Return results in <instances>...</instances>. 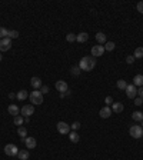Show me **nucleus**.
<instances>
[{"mask_svg": "<svg viewBox=\"0 0 143 160\" xmlns=\"http://www.w3.org/2000/svg\"><path fill=\"white\" fill-rule=\"evenodd\" d=\"M96 66V59L93 56H83V59L80 60L79 67L83 72H92Z\"/></svg>", "mask_w": 143, "mask_h": 160, "instance_id": "nucleus-1", "label": "nucleus"}, {"mask_svg": "<svg viewBox=\"0 0 143 160\" xmlns=\"http://www.w3.org/2000/svg\"><path fill=\"white\" fill-rule=\"evenodd\" d=\"M29 99H30V103L32 104H42L43 103V95L40 93V90H34L29 95Z\"/></svg>", "mask_w": 143, "mask_h": 160, "instance_id": "nucleus-2", "label": "nucleus"}, {"mask_svg": "<svg viewBox=\"0 0 143 160\" xmlns=\"http://www.w3.org/2000/svg\"><path fill=\"white\" fill-rule=\"evenodd\" d=\"M129 133H130V136L133 139H140L143 136V127L142 126H130Z\"/></svg>", "mask_w": 143, "mask_h": 160, "instance_id": "nucleus-3", "label": "nucleus"}, {"mask_svg": "<svg viewBox=\"0 0 143 160\" xmlns=\"http://www.w3.org/2000/svg\"><path fill=\"white\" fill-rule=\"evenodd\" d=\"M57 132L60 135H69L70 133V126L66 121H59L57 123Z\"/></svg>", "mask_w": 143, "mask_h": 160, "instance_id": "nucleus-4", "label": "nucleus"}, {"mask_svg": "<svg viewBox=\"0 0 143 160\" xmlns=\"http://www.w3.org/2000/svg\"><path fill=\"white\" fill-rule=\"evenodd\" d=\"M20 112L23 114V117H30L33 113H34V106H33V104H26V106L22 107Z\"/></svg>", "mask_w": 143, "mask_h": 160, "instance_id": "nucleus-5", "label": "nucleus"}, {"mask_svg": "<svg viewBox=\"0 0 143 160\" xmlns=\"http://www.w3.org/2000/svg\"><path fill=\"white\" fill-rule=\"evenodd\" d=\"M4 153L7 156H17L19 149H17V146H15V144H6L4 146Z\"/></svg>", "mask_w": 143, "mask_h": 160, "instance_id": "nucleus-6", "label": "nucleus"}, {"mask_svg": "<svg viewBox=\"0 0 143 160\" xmlns=\"http://www.w3.org/2000/svg\"><path fill=\"white\" fill-rule=\"evenodd\" d=\"M125 92H126V96L129 97V99H135V97L137 96V89H136V86H133V84H127V87L125 89Z\"/></svg>", "mask_w": 143, "mask_h": 160, "instance_id": "nucleus-7", "label": "nucleus"}, {"mask_svg": "<svg viewBox=\"0 0 143 160\" xmlns=\"http://www.w3.org/2000/svg\"><path fill=\"white\" fill-rule=\"evenodd\" d=\"M10 47H12V40L9 37L0 39V52H7Z\"/></svg>", "mask_w": 143, "mask_h": 160, "instance_id": "nucleus-8", "label": "nucleus"}, {"mask_svg": "<svg viewBox=\"0 0 143 160\" xmlns=\"http://www.w3.org/2000/svg\"><path fill=\"white\" fill-rule=\"evenodd\" d=\"M104 52H106V50H104V46L97 44V46H93V47H92V56L93 57H100Z\"/></svg>", "mask_w": 143, "mask_h": 160, "instance_id": "nucleus-9", "label": "nucleus"}, {"mask_svg": "<svg viewBox=\"0 0 143 160\" xmlns=\"http://www.w3.org/2000/svg\"><path fill=\"white\" fill-rule=\"evenodd\" d=\"M55 86H56V89H57V92H60V93H64V92L69 90V86H67V83H66L64 80H57Z\"/></svg>", "mask_w": 143, "mask_h": 160, "instance_id": "nucleus-10", "label": "nucleus"}, {"mask_svg": "<svg viewBox=\"0 0 143 160\" xmlns=\"http://www.w3.org/2000/svg\"><path fill=\"white\" fill-rule=\"evenodd\" d=\"M22 142L26 144V147H27V149H34V147H36V144H37V142H36V139H34V137H24V139H22Z\"/></svg>", "mask_w": 143, "mask_h": 160, "instance_id": "nucleus-11", "label": "nucleus"}, {"mask_svg": "<svg viewBox=\"0 0 143 160\" xmlns=\"http://www.w3.org/2000/svg\"><path fill=\"white\" fill-rule=\"evenodd\" d=\"M99 116L102 117V119H109L112 116V109L109 106H104L103 109H100V112H99Z\"/></svg>", "mask_w": 143, "mask_h": 160, "instance_id": "nucleus-12", "label": "nucleus"}, {"mask_svg": "<svg viewBox=\"0 0 143 160\" xmlns=\"http://www.w3.org/2000/svg\"><path fill=\"white\" fill-rule=\"evenodd\" d=\"M30 84H32V87L34 89V90H40V87L43 86V83H42V80L39 79V77H32L30 79Z\"/></svg>", "mask_w": 143, "mask_h": 160, "instance_id": "nucleus-13", "label": "nucleus"}, {"mask_svg": "<svg viewBox=\"0 0 143 160\" xmlns=\"http://www.w3.org/2000/svg\"><path fill=\"white\" fill-rule=\"evenodd\" d=\"M133 86L142 87L143 86V74H136L135 77H133Z\"/></svg>", "mask_w": 143, "mask_h": 160, "instance_id": "nucleus-14", "label": "nucleus"}, {"mask_svg": "<svg viewBox=\"0 0 143 160\" xmlns=\"http://www.w3.org/2000/svg\"><path fill=\"white\" fill-rule=\"evenodd\" d=\"M7 112H9V114H12L13 117H16V116H19V107H17L16 104H10L7 107Z\"/></svg>", "mask_w": 143, "mask_h": 160, "instance_id": "nucleus-15", "label": "nucleus"}, {"mask_svg": "<svg viewBox=\"0 0 143 160\" xmlns=\"http://www.w3.org/2000/svg\"><path fill=\"white\" fill-rule=\"evenodd\" d=\"M88 40H89V34L86 32H82L79 34H76V41H79V43H85Z\"/></svg>", "mask_w": 143, "mask_h": 160, "instance_id": "nucleus-16", "label": "nucleus"}, {"mask_svg": "<svg viewBox=\"0 0 143 160\" xmlns=\"http://www.w3.org/2000/svg\"><path fill=\"white\" fill-rule=\"evenodd\" d=\"M123 104L120 103V102H116V103H113L112 104V112H115V113H122L123 112Z\"/></svg>", "mask_w": 143, "mask_h": 160, "instance_id": "nucleus-17", "label": "nucleus"}, {"mask_svg": "<svg viewBox=\"0 0 143 160\" xmlns=\"http://www.w3.org/2000/svg\"><path fill=\"white\" fill-rule=\"evenodd\" d=\"M69 139H70L72 143H79L80 136L77 135V133H76V132H73V130H72L70 133H69Z\"/></svg>", "mask_w": 143, "mask_h": 160, "instance_id": "nucleus-18", "label": "nucleus"}, {"mask_svg": "<svg viewBox=\"0 0 143 160\" xmlns=\"http://www.w3.org/2000/svg\"><path fill=\"white\" fill-rule=\"evenodd\" d=\"M17 157L20 160H27L29 157H30V153L27 152V150H19V153H17Z\"/></svg>", "mask_w": 143, "mask_h": 160, "instance_id": "nucleus-19", "label": "nucleus"}, {"mask_svg": "<svg viewBox=\"0 0 143 160\" xmlns=\"http://www.w3.org/2000/svg\"><path fill=\"white\" fill-rule=\"evenodd\" d=\"M96 40H97V43L99 44H103V43H106V34L102 32L96 33Z\"/></svg>", "mask_w": 143, "mask_h": 160, "instance_id": "nucleus-20", "label": "nucleus"}, {"mask_svg": "<svg viewBox=\"0 0 143 160\" xmlns=\"http://www.w3.org/2000/svg\"><path fill=\"white\" fill-rule=\"evenodd\" d=\"M17 135L22 137V139L27 137V130H26V127H24V126H19V129H17Z\"/></svg>", "mask_w": 143, "mask_h": 160, "instance_id": "nucleus-21", "label": "nucleus"}, {"mask_svg": "<svg viewBox=\"0 0 143 160\" xmlns=\"http://www.w3.org/2000/svg\"><path fill=\"white\" fill-rule=\"evenodd\" d=\"M132 119L135 120V121H143V113L142 112H133Z\"/></svg>", "mask_w": 143, "mask_h": 160, "instance_id": "nucleus-22", "label": "nucleus"}, {"mask_svg": "<svg viewBox=\"0 0 143 160\" xmlns=\"http://www.w3.org/2000/svg\"><path fill=\"white\" fill-rule=\"evenodd\" d=\"M16 97L19 99V100H26V99L29 97V95H27V92H26V90H20V92H17Z\"/></svg>", "mask_w": 143, "mask_h": 160, "instance_id": "nucleus-23", "label": "nucleus"}, {"mask_svg": "<svg viewBox=\"0 0 143 160\" xmlns=\"http://www.w3.org/2000/svg\"><path fill=\"white\" fill-rule=\"evenodd\" d=\"M133 57H135V59H142V57H143V47H137V49H136Z\"/></svg>", "mask_w": 143, "mask_h": 160, "instance_id": "nucleus-24", "label": "nucleus"}, {"mask_svg": "<svg viewBox=\"0 0 143 160\" xmlns=\"http://www.w3.org/2000/svg\"><path fill=\"white\" fill-rule=\"evenodd\" d=\"M13 121H15V124H16V126H22V124L24 123V117H23V116H16V117L13 119Z\"/></svg>", "mask_w": 143, "mask_h": 160, "instance_id": "nucleus-25", "label": "nucleus"}, {"mask_svg": "<svg viewBox=\"0 0 143 160\" xmlns=\"http://www.w3.org/2000/svg\"><path fill=\"white\" fill-rule=\"evenodd\" d=\"M115 47H116V44H115L113 41H106L104 50H107V52H112V50H115Z\"/></svg>", "mask_w": 143, "mask_h": 160, "instance_id": "nucleus-26", "label": "nucleus"}, {"mask_svg": "<svg viewBox=\"0 0 143 160\" xmlns=\"http://www.w3.org/2000/svg\"><path fill=\"white\" fill-rule=\"evenodd\" d=\"M80 72H82V70H80V67H79V66H73V67L70 69V73L73 74V76H79Z\"/></svg>", "mask_w": 143, "mask_h": 160, "instance_id": "nucleus-27", "label": "nucleus"}, {"mask_svg": "<svg viewBox=\"0 0 143 160\" xmlns=\"http://www.w3.org/2000/svg\"><path fill=\"white\" fill-rule=\"evenodd\" d=\"M9 39L12 40V39H17L19 37V32L17 30H9V36H7Z\"/></svg>", "mask_w": 143, "mask_h": 160, "instance_id": "nucleus-28", "label": "nucleus"}, {"mask_svg": "<svg viewBox=\"0 0 143 160\" xmlns=\"http://www.w3.org/2000/svg\"><path fill=\"white\" fill-rule=\"evenodd\" d=\"M126 87H127L126 80H117V89H120V90H125Z\"/></svg>", "mask_w": 143, "mask_h": 160, "instance_id": "nucleus-29", "label": "nucleus"}, {"mask_svg": "<svg viewBox=\"0 0 143 160\" xmlns=\"http://www.w3.org/2000/svg\"><path fill=\"white\" fill-rule=\"evenodd\" d=\"M9 36V30L6 27H0V39H4Z\"/></svg>", "mask_w": 143, "mask_h": 160, "instance_id": "nucleus-30", "label": "nucleus"}, {"mask_svg": "<svg viewBox=\"0 0 143 160\" xmlns=\"http://www.w3.org/2000/svg\"><path fill=\"white\" fill-rule=\"evenodd\" d=\"M66 40H67L69 43H73V41H76V34H74V33H69V34L66 36Z\"/></svg>", "mask_w": 143, "mask_h": 160, "instance_id": "nucleus-31", "label": "nucleus"}, {"mask_svg": "<svg viewBox=\"0 0 143 160\" xmlns=\"http://www.w3.org/2000/svg\"><path fill=\"white\" fill-rule=\"evenodd\" d=\"M80 126H82V124H80V121H74V123H72V130H73V132H76V130H79V129H80Z\"/></svg>", "mask_w": 143, "mask_h": 160, "instance_id": "nucleus-32", "label": "nucleus"}, {"mask_svg": "<svg viewBox=\"0 0 143 160\" xmlns=\"http://www.w3.org/2000/svg\"><path fill=\"white\" fill-rule=\"evenodd\" d=\"M40 93H42V95H46V93H49V87L43 84V86L40 87Z\"/></svg>", "mask_w": 143, "mask_h": 160, "instance_id": "nucleus-33", "label": "nucleus"}, {"mask_svg": "<svg viewBox=\"0 0 143 160\" xmlns=\"http://www.w3.org/2000/svg\"><path fill=\"white\" fill-rule=\"evenodd\" d=\"M104 103H106V106H110V104H113V99L110 96H107L104 99Z\"/></svg>", "mask_w": 143, "mask_h": 160, "instance_id": "nucleus-34", "label": "nucleus"}, {"mask_svg": "<svg viewBox=\"0 0 143 160\" xmlns=\"http://www.w3.org/2000/svg\"><path fill=\"white\" fill-rule=\"evenodd\" d=\"M135 104H136V106H140V104H143V99H142V97H135Z\"/></svg>", "mask_w": 143, "mask_h": 160, "instance_id": "nucleus-35", "label": "nucleus"}, {"mask_svg": "<svg viewBox=\"0 0 143 160\" xmlns=\"http://www.w3.org/2000/svg\"><path fill=\"white\" fill-rule=\"evenodd\" d=\"M133 62H135V57H133V56H127L126 57V63L127 64H132Z\"/></svg>", "mask_w": 143, "mask_h": 160, "instance_id": "nucleus-36", "label": "nucleus"}, {"mask_svg": "<svg viewBox=\"0 0 143 160\" xmlns=\"http://www.w3.org/2000/svg\"><path fill=\"white\" fill-rule=\"evenodd\" d=\"M137 12H140L143 15V1H139L137 3Z\"/></svg>", "mask_w": 143, "mask_h": 160, "instance_id": "nucleus-37", "label": "nucleus"}, {"mask_svg": "<svg viewBox=\"0 0 143 160\" xmlns=\"http://www.w3.org/2000/svg\"><path fill=\"white\" fill-rule=\"evenodd\" d=\"M72 95V92L70 90H67V92H64V93H60V97L63 99V97H66V96H70Z\"/></svg>", "mask_w": 143, "mask_h": 160, "instance_id": "nucleus-38", "label": "nucleus"}, {"mask_svg": "<svg viewBox=\"0 0 143 160\" xmlns=\"http://www.w3.org/2000/svg\"><path fill=\"white\" fill-rule=\"evenodd\" d=\"M137 96H139V97H142V99H143V86H142V87H139V89H137Z\"/></svg>", "mask_w": 143, "mask_h": 160, "instance_id": "nucleus-39", "label": "nucleus"}, {"mask_svg": "<svg viewBox=\"0 0 143 160\" xmlns=\"http://www.w3.org/2000/svg\"><path fill=\"white\" fill-rule=\"evenodd\" d=\"M1 59H3V56H1V53H0V62H1Z\"/></svg>", "mask_w": 143, "mask_h": 160, "instance_id": "nucleus-40", "label": "nucleus"}, {"mask_svg": "<svg viewBox=\"0 0 143 160\" xmlns=\"http://www.w3.org/2000/svg\"><path fill=\"white\" fill-rule=\"evenodd\" d=\"M142 127H143V121H142Z\"/></svg>", "mask_w": 143, "mask_h": 160, "instance_id": "nucleus-41", "label": "nucleus"}, {"mask_svg": "<svg viewBox=\"0 0 143 160\" xmlns=\"http://www.w3.org/2000/svg\"><path fill=\"white\" fill-rule=\"evenodd\" d=\"M142 137H143V136H142Z\"/></svg>", "mask_w": 143, "mask_h": 160, "instance_id": "nucleus-42", "label": "nucleus"}]
</instances>
